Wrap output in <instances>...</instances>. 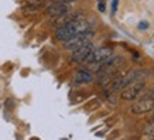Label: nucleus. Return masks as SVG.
Returning a JSON list of instances; mask_svg holds the SVG:
<instances>
[{"instance_id":"f257e3e1","label":"nucleus","mask_w":154,"mask_h":140,"mask_svg":"<svg viewBox=\"0 0 154 140\" xmlns=\"http://www.w3.org/2000/svg\"><path fill=\"white\" fill-rule=\"evenodd\" d=\"M91 30V26L84 17H76V19L71 20L68 23L62 24L60 27H57V31H55V37L57 40H60V41H66L68 38H71L72 36L78 33H82V31H88Z\"/></svg>"},{"instance_id":"f03ea898","label":"nucleus","mask_w":154,"mask_h":140,"mask_svg":"<svg viewBox=\"0 0 154 140\" xmlns=\"http://www.w3.org/2000/svg\"><path fill=\"white\" fill-rule=\"evenodd\" d=\"M144 88H146V81L141 78V72L139 71V75L120 91V98L123 101H134L136 98H139V95L143 92Z\"/></svg>"},{"instance_id":"7ed1b4c3","label":"nucleus","mask_w":154,"mask_h":140,"mask_svg":"<svg viewBox=\"0 0 154 140\" xmlns=\"http://www.w3.org/2000/svg\"><path fill=\"white\" fill-rule=\"evenodd\" d=\"M94 38V31L92 30H88V31H82V33H78L72 36L71 38H68L66 41H64V48L68 50V51H75L76 48H79V47L85 45V44H88L91 42V40Z\"/></svg>"},{"instance_id":"20e7f679","label":"nucleus","mask_w":154,"mask_h":140,"mask_svg":"<svg viewBox=\"0 0 154 140\" xmlns=\"http://www.w3.org/2000/svg\"><path fill=\"white\" fill-rule=\"evenodd\" d=\"M95 48H96V47H95L92 42H88V44L76 48V50L72 51V54H71V61L75 62V64H85L86 58L91 55V52L94 51Z\"/></svg>"},{"instance_id":"39448f33","label":"nucleus","mask_w":154,"mask_h":140,"mask_svg":"<svg viewBox=\"0 0 154 140\" xmlns=\"http://www.w3.org/2000/svg\"><path fill=\"white\" fill-rule=\"evenodd\" d=\"M154 110V99L151 98H144L136 102L133 106L130 107V112L133 115H146L149 112H153Z\"/></svg>"},{"instance_id":"423d86ee","label":"nucleus","mask_w":154,"mask_h":140,"mask_svg":"<svg viewBox=\"0 0 154 140\" xmlns=\"http://www.w3.org/2000/svg\"><path fill=\"white\" fill-rule=\"evenodd\" d=\"M66 11H69V6L68 3L65 2H60V0H55V2H52L51 5L47 6V9H45V13L50 16V17H58V16H62L64 13Z\"/></svg>"},{"instance_id":"0eeeda50","label":"nucleus","mask_w":154,"mask_h":140,"mask_svg":"<svg viewBox=\"0 0 154 140\" xmlns=\"http://www.w3.org/2000/svg\"><path fill=\"white\" fill-rule=\"evenodd\" d=\"M74 79L76 84H88L94 81V72L89 70V68H81L75 72Z\"/></svg>"},{"instance_id":"6e6552de","label":"nucleus","mask_w":154,"mask_h":140,"mask_svg":"<svg viewBox=\"0 0 154 140\" xmlns=\"http://www.w3.org/2000/svg\"><path fill=\"white\" fill-rule=\"evenodd\" d=\"M144 135H147V136H154V119L153 120H150L147 125H146V127H144Z\"/></svg>"},{"instance_id":"1a4fd4ad","label":"nucleus","mask_w":154,"mask_h":140,"mask_svg":"<svg viewBox=\"0 0 154 140\" xmlns=\"http://www.w3.org/2000/svg\"><path fill=\"white\" fill-rule=\"evenodd\" d=\"M38 10V7H34L33 5H27V7H23L24 13H35Z\"/></svg>"},{"instance_id":"9d476101","label":"nucleus","mask_w":154,"mask_h":140,"mask_svg":"<svg viewBox=\"0 0 154 140\" xmlns=\"http://www.w3.org/2000/svg\"><path fill=\"white\" fill-rule=\"evenodd\" d=\"M117 3H119V0H113V3H112V13L113 14L116 13V10H117Z\"/></svg>"},{"instance_id":"9b49d317","label":"nucleus","mask_w":154,"mask_h":140,"mask_svg":"<svg viewBox=\"0 0 154 140\" xmlns=\"http://www.w3.org/2000/svg\"><path fill=\"white\" fill-rule=\"evenodd\" d=\"M147 27H149V23H146V21H143V23L139 24V28H140V30H146Z\"/></svg>"},{"instance_id":"f8f14e48","label":"nucleus","mask_w":154,"mask_h":140,"mask_svg":"<svg viewBox=\"0 0 154 140\" xmlns=\"http://www.w3.org/2000/svg\"><path fill=\"white\" fill-rule=\"evenodd\" d=\"M99 11H105V3H102V0H99Z\"/></svg>"},{"instance_id":"ddd939ff","label":"nucleus","mask_w":154,"mask_h":140,"mask_svg":"<svg viewBox=\"0 0 154 140\" xmlns=\"http://www.w3.org/2000/svg\"><path fill=\"white\" fill-rule=\"evenodd\" d=\"M149 98L154 99V85H153V88L150 89V93H149Z\"/></svg>"},{"instance_id":"4468645a","label":"nucleus","mask_w":154,"mask_h":140,"mask_svg":"<svg viewBox=\"0 0 154 140\" xmlns=\"http://www.w3.org/2000/svg\"><path fill=\"white\" fill-rule=\"evenodd\" d=\"M60 2H65V3H74V2H78V0H60Z\"/></svg>"},{"instance_id":"2eb2a0df","label":"nucleus","mask_w":154,"mask_h":140,"mask_svg":"<svg viewBox=\"0 0 154 140\" xmlns=\"http://www.w3.org/2000/svg\"><path fill=\"white\" fill-rule=\"evenodd\" d=\"M151 139H153V140H154V136H151Z\"/></svg>"},{"instance_id":"dca6fc26","label":"nucleus","mask_w":154,"mask_h":140,"mask_svg":"<svg viewBox=\"0 0 154 140\" xmlns=\"http://www.w3.org/2000/svg\"><path fill=\"white\" fill-rule=\"evenodd\" d=\"M153 115H154V110H153Z\"/></svg>"},{"instance_id":"f3484780","label":"nucleus","mask_w":154,"mask_h":140,"mask_svg":"<svg viewBox=\"0 0 154 140\" xmlns=\"http://www.w3.org/2000/svg\"><path fill=\"white\" fill-rule=\"evenodd\" d=\"M38 2H40V0H38Z\"/></svg>"}]
</instances>
